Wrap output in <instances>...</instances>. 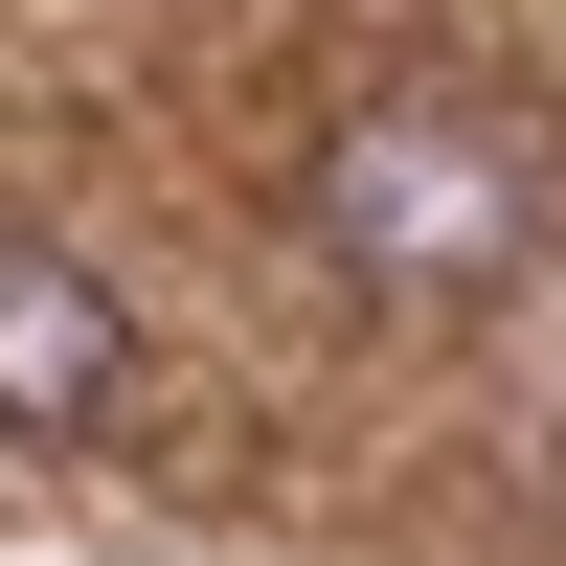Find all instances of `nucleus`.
<instances>
[{
  "instance_id": "nucleus-2",
  "label": "nucleus",
  "mask_w": 566,
  "mask_h": 566,
  "mask_svg": "<svg viewBox=\"0 0 566 566\" xmlns=\"http://www.w3.org/2000/svg\"><path fill=\"white\" fill-rule=\"evenodd\" d=\"M136 408H159V363H136V317L91 295L45 227H0V431H45V453H114Z\"/></svg>"
},
{
  "instance_id": "nucleus-1",
  "label": "nucleus",
  "mask_w": 566,
  "mask_h": 566,
  "mask_svg": "<svg viewBox=\"0 0 566 566\" xmlns=\"http://www.w3.org/2000/svg\"><path fill=\"white\" fill-rule=\"evenodd\" d=\"M295 227L340 272H386V295H476V272H522L566 227V159L522 114H453V91H386V114H340L295 159Z\"/></svg>"
}]
</instances>
